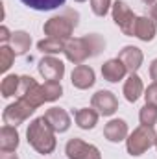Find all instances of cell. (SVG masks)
<instances>
[{
    "label": "cell",
    "mask_w": 157,
    "mask_h": 159,
    "mask_svg": "<svg viewBox=\"0 0 157 159\" xmlns=\"http://www.w3.org/2000/svg\"><path fill=\"white\" fill-rule=\"evenodd\" d=\"M105 50V39L98 34H89L83 37H72L67 41L65 44V57L74 63V65H81L83 61L100 56Z\"/></svg>",
    "instance_id": "cell-1"
},
{
    "label": "cell",
    "mask_w": 157,
    "mask_h": 159,
    "mask_svg": "<svg viewBox=\"0 0 157 159\" xmlns=\"http://www.w3.org/2000/svg\"><path fill=\"white\" fill-rule=\"evenodd\" d=\"M26 141L37 154H43V156L52 154L56 150V146H57L56 131L48 124V120L44 119V115L30 122V126L26 129Z\"/></svg>",
    "instance_id": "cell-2"
},
{
    "label": "cell",
    "mask_w": 157,
    "mask_h": 159,
    "mask_svg": "<svg viewBox=\"0 0 157 159\" xmlns=\"http://www.w3.org/2000/svg\"><path fill=\"white\" fill-rule=\"evenodd\" d=\"M79 24V13L76 9H65L61 11L59 15H54L50 17L44 26H43V32L46 37H52V39H59V41H67L72 39V34L74 30L78 28Z\"/></svg>",
    "instance_id": "cell-3"
},
{
    "label": "cell",
    "mask_w": 157,
    "mask_h": 159,
    "mask_svg": "<svg viewBox=\"0 0 157 159\" xmlns=\"http://www.w3.org/2000/svg\"><path fill=\"white\" fill-rule=\"evenodd\" d=\"M157 141V133L154 128L150 126H139L135 128L128 139H126V150L131 157H139L142 156L146 150H150L152 146H155Z\"/></svg>",
    "instance_id": "cell-4"
},
{
    "label": "cell",
    "mask_w": 157,
    "mask_h": 159,
    "mask_svg": "<svg viewBox=\"0 0 157 159\" xmlns=\"http://www.w3.org/2000/svg\"><path fill=\"white\" fill-rule=\"evenodd\" d=\"M111 15H113L115 24L122 30V34L128 35V37H133L135 22H137V15L131 11V7H129L124 0H117V2H113Z\"/></svg>",
    "instance_id": "cell-5"
},
{
    "label": "cell",
    "mask_w": 157,
    "mask_h": 159,
    "mask_svg": "<svg viewBox=\"0 0 157 159\" xmlns=\"http://www.w3.org/2000/svg\"><path fill=\"white\" fill-rule=\"evenodd\" d=\"M34 113H35V107H34V106H30V104H28L26 100H22V98H17V102L6 106V109H4V113H2V120H4V124L17 128L19 124L26 122Z\"/></svg>",
    "instance_id": "cell-6"
},
{
    "label": "cell",
    "mask_w": 157,
    "mask_h": 159,
    "mask_svg": "<svg viewBox=\"0 0 157 159\" xmlns=\"http://www.w3.org/2000/svg\"><path fill=\"white\" fill-rule=\"evenodd\" d=\"M19 98L26 100L30 106H34L35 109L41 107L46 100L43 94V85H39L32 76H20V87H19Z\"/></svg>",
    "instance_id": "cell-7"
},
{
    "label": "cell",
    "mask_w": 157,
    "mask_h": 159,
    "mask_svg": "<svg viewBox=\"0 0 157 159\" xmlns=\"http://www.w3.org/2000/svg\"><path fill=\"white\" fill-rule=\"evenodd\" d=\"M65 154H67L69 159H102L100 150L94 144H89L83 139H78V137L70 139L65 144Z\"/></svg>",
    "instance_id": "cell-8"
},
{
    "label": "cell",
    "mask_w": 157,
    "mask_h": 159,
    "mask_svg": "<svg viewBox=\"0 0 157 159\" xmlns=\"http://www.w3.org/2000/svg\"><path fill=\"white\" fill-rule=\"evenodd\" d=\"M91 106L102 115V117H113L118 109V100L111 91H96L91 98Z\"/></svg>",
    "instance_id": "cell-9"
},
{
    "label": "cell",
    "mask_w": 157,
    "mask_h": 159,
    "mask_svg": "<svg viewBox=\"0 0 157 159\" xmlns=\"http://www.w3.org/2000/svg\"><path fill=\"white\" fill-rule=\"evenodd\" d=\"M37 70L46 81H61L65 76V63L54 56H44L37 65Z\"/></svg>",
    "instance_id": "cell-10"
},
{
    "label": "cell",
    "mask_w": 157,
    "mask_h": 159,
    "mask_svg": "<svg viewBox=\"0 0 157 159\" xmlns=\"http://www.w3.org/2000/svg\"><path fill=\"white\" fill-rule=\"evenodd\" d=\"M118 59L126 65L128 72L129 74H137V70L142 67V61H144V54L139 46H133V44H128L124 46L120 52H118Z\"/></svg>",
    "instance_id": "cell-11"
},
{
    "label": "cell",
    "mask_w": 157,
    "mask_h": 159,
    "mask_svg": "<svg viewBox=\"0 0 157 159\" xmlns=\"http://www.w3.org/2000/svg\"><path fill=\"white\" fill-rule=\"evenodd\" d=\"M70 81H72V85L76 89H79V91L91 89L96 83L94 69L89 67V65H76L74 70H72V74H70Z\"/></svg>",
    "instance_id": "cell-12"
},
{
    "label": "cell",
    "mask_w": 157,
    "mask_h": 159,
    "mask_svg": "<svg viewBox=\"0 0 157 159\" xmlns=\"http://www.w3.org/2000/svg\"><path fill=\"white\" fill-rule=\"evenodd\" d=\"M44 119L54 128L56 133H65L70 128V115L63 107H50L44 111Z\"/></svg>",
    "instance_id": "cell-13"
},
{
    "label": "cell",
    "mask_w": 157,
    "mask_h": 159,
    "mask_svg": "<svg viewBox=\"0 0 157 159\" xmlns=\"http://www.w3.org/2000/svg\"><path fill=\"white\" fill-rule=\"evenodd\" d=\"M128 135H129V129H128V122L124 119H113L104 126V137L109 143H122L128 139Z\"/></svg>",
    "instance_id": "cell-14"
},
{
    "label": "cell",
    "mask_w": 157,
    "mask_h": 159,
    "mask_svg": "<svg viewBox=\"0 0 157 159\" xmlns=\"http://www.w3.org/2000/svg\"><path fill=\"white\" fill-rule=\"evenodd\" d=\"M126 74H128V69H126V65L118 57L107 59L102 65V76H104V80H107L109 83H118L120 80L126 78Z\"/></svg>",
    "instance_id": "cell-15"
},
{
    "label": "cell",
    "mask_w": 157,
    "mask_h": 159,
    "mask_svg": "<svg viewBox=\"0 0 157 159\" xmlns=\"http://www.w3.org/2000/svg\"><path fill=\"white\" fill-rule=\"evenodd\" d=\"M157 35V24L148 17V15H142V17H137V22H135V32H133V37L144 41V43H150L154 41Z\"/></svg>",
    "instance_id": "cell-16"
},
{
    "label": "cell",
    "mask_w": 157,
    "mask_h": 159,
    "mask_svg": "<svg viewBox=\"0 0 157 159\" xmlns=\"http://www.w3.org/2000/svg\"><path fill=\"white\" fill-rule=\"evenodd\" d=\"M141 96H144V83L139 74H129L124 83V98L131 104H135Z\"/></svg>",
    "instance_id": "cell-17"
},
{
    "label": "cell",
    "mask_w": 157,
    "mask_h": 159,
    "mask_svg": "<svg viewBox=\"0 0 157 159\" xmlns=\"http://www.w3.org/2000/svg\"><path fill=\"white\" fill-rule=\"evenodd\" d=\"M20 135L15 126H2L0 129V150L2 152H15L19 148Z\"/></svg>",
    "instance_id": "cell-18"
},
{
    "label": "cell",
    "mask_w": 157,
    "mask_h": 159,
    "mask_svg": "<svg viewBox=\"0 0 157 159\" xmlns=\"http://www.w3.org/2000/svg\"><path fill=\"white\" fill-rule=\"evenodd\" d=\"M98 117H100V113L94 107H81V109L74 111V120L81 129H92L98 124Z\"/></svg>",
    "instance_id": "cell-19"
},
{
    "label": "cell",
    "mask_w": 157,
    "mask_h": 159,
    "mask_svg": "<svg viewBox=\"0 0 157 159\" xmlns=\"http://www.w3.org/2000/svg\"><path fill=\"white\" fill-rule=\"evenodd\" d=\"M9 43H11V48L15 50L17 56H24L32 46V35L24 30H17V32H13Z\"/></svg>",
    "instance_id": "cell-20"
},
{
    "label": "cell",
    "mask_w": 157,
    "mask_h": 159,
    "mask_svg": "<svg viewBox=\"0 0 157 159\" xmlns=\"http://www.w3.org/2000/svg\"><path fill=\"white\" fill-rule=\"evenodd\" d=\"M65 41H59V39H52V37H44L37 43V50L46 54V56H56V54H61L65 52Z\"/></svg>",
    "instance_id": "cell-21"
},
{
    "label": "cell",
    "mask_w": 157,
    "mask_h": 159,
    "mask_svg": "<svg viewBox=\"0 0 157 159\" xmlns=\"http://www.w3.org/2000/svg\"><path fill=\"white\" fill-rule=\"evenodd\" d=\"M19 87H20V76L17 74H7L0 83V94L2 98H11L15 94H19Z\"/></svg>",
    "instance_id": "cell-22"
},
{
    "label": "cell",
    "mask_w": 157,
    "mask_h": 159,
    "mask_svg": "<svg viewBox=\"0 0 157 159\" xmlns=\"http://www.w3.org/2000/svg\"><path fill=\"white\" fill-rule=\"evenodd\" d=\"M20 2L35 11H52V9L61 7L67 0H20Z\"/></svg>",
    "instance_id": "cell-23"
},
{
    "label": "cell",
    "mask_w": 157,
    "mask_h": 159,
    "mask_svg": "<svg viewBox=\"0 0 157 159\" xmlns=\"http://www.w3.org/2000/svg\"><path fill=\"white\" fill-rule=\"evenodd\" d=\"M43 94L46 102H56L63 96V85L61 81H44L43 83Z\"/></svg>",
    "instance_id": "cell-24"
},
{
    "label": "cell",
    "mask_w": 157,
    "mask_h": 159,
    "mask_svg": "<svg viewBox=\"0 0 157 159\" xmlns=\"http://www.w3.org/2000/svg\"><path fill=\"white\" fill-rule=\"evenodd\" d=\"M139 120H141V126L154 128L157 124V107L150 106V104H144L141 107V111H139Z\"/></svg>",
    "instance_id": "cell-25"
},
{
    "label": "cell",
    "mask_w": 157,
    "mask_h": 159,
    "mask_svg": "<svg viewBox=\"0 0 157 159\" xmlns=\"http://www.w3.org/2000/svg\"><path fill=\"white\" fill-rule=\"evenodd\" d=\"M15 57H17L15 50L11 46H7V44H2L0 46V72H7L9 67L13 65Z\"/></svg>",
    "instance_id": "cell-26"
},
{
    "label": "cell",
    "mask_w": 157,
    "mask_h": 159,
    "mask_svg": "<svg viewBox=\"0 0 157 159\" xmlns=\"http://www.w3.org/2000/svg\"><path fill=\"white\" fill-rule=\"evenodd\" d=\"M111 7H113L111 0H91V9L96 17H105Z\"/></svg>",
    "instance_id": "cell-27"
},
{
    "label": "cell",
    "mask_w": 157,
    "mask_h": 159,
    "mask_svg": "<svg viewBox=\"0 0 157 159\" xmlns=\"http://www.w3.org/2000/svg\"><path fill=\"white\" fill-rule=\"evenodd\" d=\"M144 100H146V104L157 107V81L150 83V85L144 89Z\"/></svg>",
    "instance_id": "cell-28"
},
{
    "label": "cell",
    "mask_w": 157,
    "mask_h": 159,
    "mask_svg": "<svg viewBox=\"0 0 157 159\" xmlns=\"http://www.w3.org/2000/svg\"><path fill=\"white\" fill-rule=\"evenodd\" d=\"M11 35H13V34L7 30V26H4V24H2V26H0V43H2V44L9 43V41H11Z\"/></svg>",
    "instance_id": "cell-29"
},
{
    "label": "cell",
    "mask_w": 157,
    "mask_h": 159,
    "mask_svg": "<svg viewBox=\"0 0 157 159\" xmlns=\"http://www.w3.org/2000/svg\"><path fill=\"white\" fill-rule=\"evenodd\" d=\"M150 78L157 81V57L152 61V65H150Z\"/></svg>",
    "instance_id": "cell-30"
},
{
    "label": "cell",
    "mask_w": 157,
    "mask_h": 159,
    "mask_svg": "<svg viewBox=\"0 0 157 159\" xmlns=\"http://www.w3.org/2000/svg\"><path fill=\"white\" fill-rule=\"evenodd\" d=\"M148 17H150V19H152V20H154V22L157 24V2H155V4H152V6H150Z\"/></svg>",
    "instance_id": "cell-31"
},
{
    "label": "cell",
    "mask_w": 157,
    "mask_h": 159,
    "mask_svg": "<svg viewBox=\"0 0 157 159\" xmlns=\"http://www.w3.org/2000/svg\"><path fill=\"white\" fill-rule=\"evenodd\" d=\"M0 159H19V157H17V154H13V152H2Z\"/></svg>",
    "instance_id": "cell-32"
},
{
    "label": "cell",
    "mask_w": 157,
    "mask_h": 159,
    "mask_svg": "<svg viewBox=\"0 0 157 159\" xmlns=\"http://www.w3.org/2000/svg\"><path fill=\"white\" fill-rule=\"evenodd\" d=\"M142 2H144V4H146V6H152V4H155L157 0H142Z\"/></svg>",
    "instance_id": "cell-33"
},
{
    "label": "cell",
    "mask_w": 157,
    "mask_h": 159,
    "mask_svg": "<svg viewBox=\"0 0 157 159\" xmlns=\"http://www.w3.org/2000/svg\"><path fill=\"white\" fill-rule=\"evenodd\" d=\"M74 2H85V0H74Z\"/></svg>",
    "instance_id": "cell-34"
},
{
    "label": "cell",
    "mask_w": 157,
    "mask_h": 159,
    "mask_svg": "<svg viewBox=\"0 0 157 159\" xmlns=\"http://www.w3.org/2000/svg\"><path fill=\"white\" fill-rule=\"evenodd\" d=\"M155 148H157V141H155Z\"/></svg>",
    "instance_id": "cell-35"
}]
</instances>
